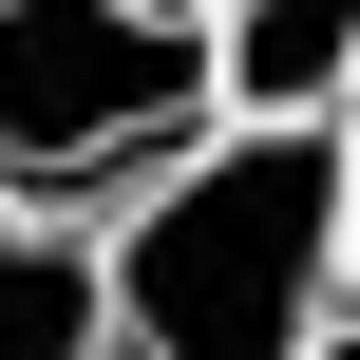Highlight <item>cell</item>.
I'll return each instance as SVG.
<instances>
[{
    "instance_id": "cell-2",
    "label": "cell",
    "mask_w": 360,
    "mask_h": 360,
    "mask_svg": "<svg viewBox=\"0 0 360 360\" xmlns=\"http://www.w3.org/2000/svg\"><path fill=\"white\" fill-rule=\"evenodd\" d=\"M190 133H228L209 0H0V190L133 209Z\"/></svg>"
},
{
    "instance_id": "cell-5",
    "label": "cell",
    "mask_w": 360,
    "mask_h": 360,
    "mask_svg": "<svg viewBox=\"0 0 360 360\" xmlns=\"http://www.w3.org/2000/svg\"><path fill=\"white\" fill-rule=\"evenodd\" d=\"M342 285H360V95H342Z\"/></svg>"
},
{
    "instance_id": "cell-3",
    "label": "cell",
    "mask_w": 360,
    "mask_h": 360,
    "mask_svg": "<svg viewBox=\"0 0 360 360\" xmlns=\"http://www.w3.org/2000/svg\"><path fill=\"white\" fill-rule=\"evenodd\" d=\"M0 360H114V247L0 190Z\"/></svg>"
},
{
    "instance_id": "cell-4",
    "label": "cell",
    "mask_w": 360,
    "mask_h": 360,
    "mask_svg": "<svg viewBox=\"0 0 360 360\" xmlns=\"http://www.w3.org/2000/svg\"><path fill=\"white\" fill-rule=\"evenodd\" d=\"M228 114H342L360 95V0H209Z\"/></svg>"
},
{
    "instance_id": "cell-6",
    "label": "cell",
    "mask_w": 360,
    "mask_h": 360,
    "mask_svg": "<svg viewBox=\"0 0 360 360\" xmlns=\"http://www.w3.org/2000/svg\"><path fill=\"white\" fill-rule=\"evenodd\" d=\"M304 360H360V342H342V323H323V342H304Z\"/></svg>"
},
{
    "instance_id": "cell-1",
    "label": "cell",
    "mask_w": 360,
    "mask_h": 360,
    "mask_svg": "<svg viewBox=\"0 0 360 360\" xmlns=\"http://www.w3.org/2000/svg\"><path fill=\"white\" fill-rule=\"evenodd\" d=\"M342 304V114H228L114 209L133 360H304Z\"/></svg>"
}]
</instances>
